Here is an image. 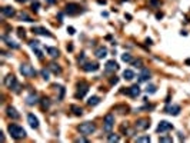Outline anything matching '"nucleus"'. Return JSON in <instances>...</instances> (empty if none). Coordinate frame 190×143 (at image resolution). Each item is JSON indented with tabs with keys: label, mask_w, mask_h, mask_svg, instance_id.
I'll list each match as a JSON object with an SVG mask.
<instances>
[{
	"label": "nucleus",
	"mask_w": 190,
	"mask_h": 143,
	"mask_svg": "<svg viewBox=\"0 0 190 143\" xmlns=\"http://www.w3.org/2000/svg\"><path fill=\"white\" fill-rule=\"evenodd\" d=\"M7 130H9V133H10L11 138L16 139V140H19V139H23L24 136H26V130H24L22 126L16 125V123H11V125H9Z\"/></svg>",
	"instance_id": "nucleus-1"
},
{
	"label": "nucleus",
	"mask_w": 190,
	"mask_h": 143,
	"mask_svg": "<svg viewBox=\"0 0 190 143\" xmlns=\"http://www.w3.org/2000/svg\"><path fill=\"white\" fill-rule=\"evenodd\" d=\"M5 84L6 87H9L10 90H14L16 93H20V84L17 83V79L14 77V75H9L5 77Z\"/></svg>",
	"instance_id": "nucleus-2"
},
{
	"label": "nucleus",
	"mask_w": 190,
	"mask_h": 143,
	"mask_svg": "<svg viewBox=\"0 0 190 143\" xmlns=\"http://www.w3.org/2000/svg\"><path fill=\"white\" fill-rule=\"evenodd\" d=\"M77 130H79L81 135L87 136V135H92V133L96 130V125L92 123V122H84V123H81L80 126L77 127Z\"/></svg>",
	"instance_id": "nucleus-3"
},
{
	"label": "nucleus",
	"mask_w": 190,
	"mask_h": 143,
	"mask_svg": "<svg viewBox=\"0 0 190 143\" xmlns=\"http://www.w3.org/2000/svg\"><path fill=\"white\" fill-rule=\"evenodd\" d=\"M114 126V116L112 113L104 116V120H103V130L104 132H112V129Z\"/></svg>",
	"instance_id": "nucleus-4"
},
{
	"label": "nucleus",
	"mask_w": 190,
	"mask_h": 143,
	"mask_svg": "<svg viewBox=\"0 0 190 143\" xmlns=\"http://www.w3.org/2000/svg\"><path fill=\"white\" fill-rule=\"evenodd\" d=\"M81 7L77 3H69V5L66 6V13L67 14H70V16H74V14H79L81 13Z\"/></svg>",
	"instance_id": "nucleus-5"
},
{
	"label": "nucleus",
	"mask_w": 190,
	"mask_h": 143,
	"mask_svg": "<svg viewBox=\"0 0 190 143\" xmlns=\"http://www.w3.org/2000/svg\"><path fill=\"white\" fill-rule=\"evenodd\" d=\"M19 70H20V73H22L23 76H27V77L34 76V75H36V70L33 69V66H30V65H27V63H26V65H22Z\"/></svg>",
	"instance_id": "nucleus-6"
},
{
	"label": "nucleus",
	"mask_w": 190,
	"mask_h": 143,
	"mask_svg": "<svg viewBox=\"0 0 190 143\" xmlns=\"http://www.w3.org/2000/svg\"><path fill=\"white\" fill-rule=\"evenodd\" d=\"M150 126V122H149V119H146V117H141V119H139V120L136 122L135 125V129L136 130H146L147 127Z\"/></svg>",
	"instance_id": "nucleus-7"
},
{
	"label": "nucleus",
	"mask_w": 190,
	"mask_h": 143,
	"mask_svg": "<svg viewBox=\"0 0 190 143\" xmlns=\"http://www.w3.org/2000/svg\"><path fill=\"white\" fill-rule=\"evenodd\" d=\"M89 90V84L86 82H80L77 84V93H76V97H83L84 94L87 93Z\"/></svg>",
	"instance_id": "nucleus-8"
},
{
	"label": "nucleus",
	"mask_w": 190,
	"mask_h": 143,
	"mask_svg": "<svg viewBox=\"0 0 190 143\" xmlns=\"http://www.w3.org/2000/svg\"><path fill=\"white\" fill-rule=\"evenodd\" d=\"M172 129H173L172 123H169V122H166V120H162L160 123H159V126H157V132L159 133H164V132L172 130Z\"/></svg>",
	"instance_id": "nucleus-9"
},
{
	"label": "nucleus",
	"mask_w": 190,
	"mask_h": 143,
	"mask_svg": "<svg viewBox=\"0 0 190 143\" xmlns=\"http://www.w3.org/2000/svg\"><path fill=\"white\" fill-rule=\"evenodd\" d=\"M39 46H40V42H39V40H32V42H30V47L36 52V56H37L39 59H42V57H43V52L40 50Z\"/></svg>",
	"instance_id": "nucleus-10"
},
{
	"label": "nucleus",
	"mask_w": 190,
	"mask_h": 143,
	"mask_svg": "<svg viewBox=\"0 0 190 143\" xmlns=\"http://www.w3.org/2000/svg\"><path fill=\"white\" fill-rule=\"evenodd\" d=\"M164 112H166V113H169V115L177 116V115H179V112H180V106H177V105H170V106H167V107L164 109Z\"/></svg>",
	"instance_id": "nucleus-11"
},
{
	"label": "nucleus",
	"mask_w": 190,
	"mask_h": 143,
	"mask_svg": "<svg viewBox=\"0 0 190 143\" xmlns=\"http://www.w3.org/2000/svg\"><path fill=\"white\" fill-rule=\"evenodd\" d=\"M27 122H29V125L33 127V129H37L39 127V120H37V117L34 115H27Z\"/></svg>",
	"instance_id": "nucleus-12"
},
{
	"label": "nucleus",
	"mask_w": 190,
	"mask_h": 143,
	"mask_svg": "<svg viewBox=\"0 0 190 143\" xmlns=\"http://www.w3.org/2000/svg\"><path fill=\"white\" fill-rule=\"evenodd\" d=\"M94 55H96V57H97V59H103V57H106V56H107V49H106L104 46H100V47H97V49H96Z\"/></svg>",
	"instance_id": "nucleus-13"
},
{
	"label": "nucleus",
	"mask_w": 190,
	"mask_h": 143,
	"mask_svg": "<svg viewBox=\"0 0 190 143\" xmlns=\"http://www.w3.org/2000/svg\"><path fill=\"white\" fill-rule=\"evenodd\" d=\"M36 103H39V99H37V94L36 93H32V94H29L26 97V105L29 106H34Z\"/></svg>",
	"instance_id": "nucleus-14"
},
{
	"label": "nucleus",
	"mask_w": 190,
	"mask_h": 143,
	"mask_svg": "<svg viewBox=\"0 0 190 143\" xmlns=\"http://www.w3.org/2000/svg\"><path fill=\"white\" fill-rule=\"evenodd\" d=\"M127 93L130 94L131 97H137V96L140 94V87H139V84H133L131 87H129Z\"/></svg>",
	"instance_id": "nucleus-15"
},
{
	"label": "nucleus",
	"mask_w": 190,
	"mask_h": 143,
	"mask_svg": "<svg viewBox=\"0 0 190 143\" xmlns=\"http://www.w3.org/2000/svg\"><path fill=\"white\" fill-rule=\"evenodd\" d=\"M33 33L43 34V36H47V37H52V33H50L47 29H44V27H33Z\"/></svg>",
	"instance_id": "nucleus-16"
},
{
	"label": "nucleus",
	"mask_w": 190,
	"mask_h": 143,
	"mask_svg": "<svg viewBox=\"0 0 190 143\" xmlns=\"http://www.w3.org/2000/svg\"><path fill=\"white\" fill-rule=\"evenodd\" d=\"M150 79V72L147 69H141L140 75H139V82H147Z\"/></svg>",
	"instance_id": "nucleus-17"
},
{
	"label": "nucleus",
	"mask_w": 190,
	"mask_h": 143,
	"mask_svg": "<svg viewBox=\"0 0 190 143\" xmlns=\"http://www.w3.org/2000/svg\"><path fill=\"white\" fill-rule=\"evenodd\" d=\"M117 69H119V65L114 60H109L106 63V72H116Z\"/></svg>",
	"instance_id": "nucleus-18"
},
{
	"label": "nucleus",
	"mask_w": 190,
	"mask_h": 143,
	"mask_svg": "<svg viewBox=\"0 0 190 143\" xmlns=\"http://www.w3.org/2000/svg\"><path fill=\"white\" fill-rule=\"evenodd\" d=\"M6 112H7V116L11 117V119H19V117H20V115L17 113V110L14 109V107H11V106H9V107L6 109Z\"/></svg>",
	"instance_id": "nucleus-19"
},
{
	"label": "nucleus",
	"mask_w": 190,
	"mask_h": 143,
	"mask_svg": "<svg viewBox=\"0 0 190 143\" xmlns=\"http://www.w3.org/2000/svg\"><path fill=\"white\" fill-rule=\"evenodd\" d=\"M99 69V65L97 63H86L83 66V70L84 72H96Z\"/></svg>",
	"instance_id": "nucleus-20"
},
{
	"label": "nucleus",
	"mask_w": 190,
	"mask_h": 143,
	"mask_svg": "<svg viewBox=\"0 0 190 143\" xmlns=\"http://www.w3.org/2000/svg\"><path fill=\"white\" fill-rule=\"evenodd\" d=\"M2 13H3L6 17H11V16H14V9L10 7V6H6V7L2 9Z\"/></svg>",
	"instance_id": "nucleus-21"
},
{
	"label": "nucleus",
	"mask_w": 190,
	"mask_h": 143,
	"mask_svg": "<svg viewBox=\"0 0 190 143\" xmlns=\"http://www.w3.org/2000/svg\"><path fill=\"white\" fill-rule=\"evenodd\" d=\"M2 39H3V40L6 42V43H7V46H9V47H13V49H19V44H17V43H14V42H13L11 39H9L7 36H3Z\"/></svg>",
	"instance_id": "nucleus-22"
},
{
	"label": "nucleus",
	"mask_w": 190,
	"mask_h": 143,
	"mask_svg": "<svg viewBox=\"0 0 190 143\" xmlns=\"http://www.w3.org/2000/svg\"><path fill=\"white\" fill-rule=\"evenodd\" d=\"M70 110L76 116H81V115H83V109H81V107H79V106H76V105H71L70 106Z\"/></svg>",
	"instance_id": "nucleus-23"
},
{
	"label": "nucleus",
	"mask_w": 190,
	"mask_h": 143,
	"mask_svg": "<svg viewBox=\"0 0 190 143\" xmlns=\"http://www.w3.org/2000/svg\"><path fill=\"white\" fill-rule=\"evenodd\" d=\"M100 103V99H99L97 96H92L90 99L87 100V105L89 106H96V105H99Z\"/></svg>",
	"instance_id": "nucleus-24"
},
{
	"label": "nucleus",
	"mask_w": 190,
	"mask_h": 143,
	"mask_svg": "<svg viewBox=\"0 0 190 143\" xmlns=\"http://www.w3.org/2000/svg\"><path fill=\"white\" fill-rule=\"evenodd\" d=\"M46 52H47L52 57H57V56H59V50L56 49V47H46Z\"/></svg>",
	"instance_id": "nucleus-25"
},
{
	"label": "nucleus",
	"mask_w": 190,
	"mask_h": 143,
	"mask_svg": "<svg viewBox=\"0 0 190 143\" xmlns=\"http://www.w3.org/2000/svg\"><path fill=\"white\" fill-rule=\"evenodd\" d=\"M49 69H50V70H52V72H53L54 75H60V73H62V69H60V67L57 66L56 63H50Z\"/></svg>",
	"instance_id": "nucleus-26"
},
{
	"label": "nucleus",
	"mask_w": 190,
	"mask_h": 143,
	"mask_svg": "<svg viewBox=\"0 0 190 143\" xmlns=\"http://www.w3.org/2000/svg\"><path fill=\"white\" fill-rule=\"evenodd\" d=\"M123 77H125L126 80H131V79H135V73H133L131 70H129V69H127V70L123 72Z\"/></svg>",
	"instance_id": "nucleus-27"
},
{
	"label": "nucleus",
	"mask_w": 190,
	"mask_h": 143,
	"mask_svg": "<svg viewBox=\"0 0 190 143\" xmlns=\"http://www.w3.org/2000/svg\"><path fill=\"white\" fill-rule=\"evenodd\" d=\"M156 90H157V87H156L154 84H147V87H146V93H147V94L156 93Z\"/></svg>",
	"instance_id": "nucleus-28"
},
{
	"label": "nucleus",
	"mask_w": 190,
	"mask_h": 143,
	"mask_svg": "<svg viewBox=\"0 0 190 143\" xmlns=\"http://www.w3.org/2000/svg\"><path fill=\"white\" fill-rule=\"evenodd\" d=\"M122 60L126 62V63H130V62H133V59L129 53H125V55H122Z\"/></svg>",
	"instance_id": "nucleus-29"
},
{
	"label": "nucleus",
	"mask_w": 190,
	"mask_h": 143,
	"mask_svg": "<svg viewBox=\"0 0 190 143\" xmlns=\"http://www.w3.org/2000/svg\"><path fill=\"white\" fill-rule=\"evenodd\" d=\"M19 17H20L22 20H24V22H33V19H32V17H29V16L26 14V13H23V11L20 13V14H19Z\"/></svg>",
	"instance_id": "nucleus-30"
},
{
	"label": "nucleus",
	"mask_w": 190,
	"mask_h": 143,
	"mask_svg": "<svg viewBox=\"0 0 190 143\" xmlns=\"http://www.w3.org/2000/svg\"><path fill=\"white\" fill-rule=\"evenodd\" d=\"M107 140H109V142H119L120 138L117 136V135H113V133H112V135H109Z\"/></svg>",
	"instance_id": "nucleus-31"
},
{
	"label": "nucleus",
	"mask_w": 190,
	"mask_h": 143,
	"mask_svg": "<svg viewBox=\"0 0 190 143\" xmlns=\"http://www.w3.org/2000/svg\"><path fill=\"white\" fill-rule=\"evenodd\" d=\"M49 106H50V100L47 99V97H43V99H42V107H43V109H47Z\"/></svg>",
	"instance_id": "nucleus-32"
},
{
	"label": "nucleus",
	"mask_w": 190,
	"mask_h": 143,
	"mask_svg": "<svg viewBox=\"0 0 190 143\" xmlns=\"http://www.w3.org/2000/svg\"><path fill=\"white\" fill-rule=\"evenodd\" d=\"M40 73H42V76H43V79H44V80H49V79H50V73H49V70H46V69H43V70H42V72H40Z\"/></svg>",
	"instance_id": "nucleus-33"
},
{
	"label": "nucleus",
	"mask_w": 190,
	"mask_h": 143,
	"mask_svg": "<svg viewBox=\"0 0 190 143\" xmlns=\"http://www.w3.org/2000/svg\"><path fill=\"white\" fill-rule=\"evenodd\" d=\"M136 142H150V138L149 136H140V138L136 139Z\"/></svg>",
	"instance_id": "nucleus-34"
},
{
	"label": "nucleus",
	"mask_w": 190,
	"mask_h": 143,
	"mask_svg": "<svg viewBox=\"0 0 190 143\" xmlns=\"http://www.w3.org/2000/svg\"><path fill=\"white\" fill-rule=\"evenodd\" d=\"M133 65H135V67H139V69H141V65H143V62H141V59H137V60L133 62Z\"/></svg>",
	"instance_id": "nucleus-35"
},
{
	"label": "nucleus",
	"mask_w": 190,
	"mask_h": 143,
	"mask_svg": "<svg viewBox=\"0 0 190 143\" xmlns=\"http://www.w3.org/2000/svg\"><path fill=\"white\" fill-rule=\"evenodd\" d=\"M17 32H19V36H20V37H23V39L26 37V30H24V29L20 27L19 30H17Z\"/></svg>",
	"instance_id": "nucleus-36"
},
{
	"label": "nucleus",
	"mask_w": 190,
	"mask_h": 143,
	"mask_svg": "<svg viewBox=\"0 0 190 143\" xmlns=\"http://www.w3.org/2000/svg\"><path fill=\"white\" fill-rule=\"evenodd\" d=\"M159 142H172V138H169V136H162V138L159 139Z\"/></svg>",
	"instance_id": "nucleus-37"
},
{
	"label": "nucleus",
	"mask_w": 190,
	"mask_h": 143,
	"mask_svg": "<svg viewBox=\"0 0 190 143\" xmlns=\"http://www.w3.org/2000/svg\"><path fill=\"white\" fill-rule=\"evenodd\" d=\"M39 7H40V5H39L37 2H36V3H33V5H32V9H33L34 11H37V10H39Z\"/></svg>",
	"instance_id": "nucleus-38"
},
{
	"label": "nucleus",
	"mask_w": 190,
	"mask_h": 143,
	"mask_svg": "<svg viewBox=\"0 0 190 143\" xmlns=\"http://www.w3.org/2000/svg\"><path fill=\"white\" fill-rule=\"evenodd\" d=\"M67 32H69V34H74L76 32H74V27H67Z\"/></svg>",
	"instance_id": "nucleus-39"
},
{
	"label": "nucleus",
	"mask_w": 190,
	"mask_h": 143,
	"mask_svg": "<svg viewBox=\"0 0 190 143\" xmlns=\"http://www.w3.org/2000/svg\"><path fill=\"white\" fill-rule=\"evenodd\" d=\"M117 82H119V79H117L116 76H114V79H112V80H110V83H112V84H116Z\"/></svg>",
	"instance_id": "nucleus-40"
},
{
	"label": "nucleus",
	"mask_w": 190,
	"mask_h": 143,
	"mask_svg": "<svg viewBox=\"0 0 190 143\" xmlns=\"http://www.w3.org/2000/svg\"><path fill=\"white\" fill-rule=\"evenodd\" d=\"M76 142H87L84 138H79V139H76Z\"/></svg>",
	"instance_id": "nucleus-41"
},
{
	"label": "nucleus",
	"mask_w": 190,
	"mask_h": 143,
	"mask_svg": "<svg viewBox=\"0 0 190 143\" xmlns=\"http://www.w3.org/2000/svg\"><path fill=\"white\" fill-rule=\"evenodd\" d=\"M47 2H49V3H52V5H53V3H56V0H47Z\"/></svg>",
	"instance_id": "nucleus-42"
},
{
	"label": "nucleus",
	"mask_w": 190,
	"mask_h": 143,
	"mask_svg": "<svg viewBox=\"0 0 190 143\" xmlns=\"http://www.w3.org/2000/svg\"><path fill=\"white\" fill-rule=\"evenodd\" d=\"M17 2H26V0H17Z\"/></svg>",
	"instance_id": "nucleus-43"
}]
</instances>
